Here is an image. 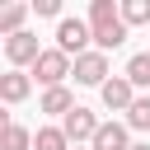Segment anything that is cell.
Here are the masks:
<instances>
[{
    "label": "cell",
    "instance_id": "19",
    "mask_svg": "<svg viewBox=\"0 0 150 150\" xmlns=\"http://www.w3.org/2000/svg\"><path fill=\"white\" fill-rule=\"evenodd\" d=\"M70 150H84V145H70Z\"/></svg>",
    "mask_w": 150,
    "mask_h": 150
},
{
    "label": "cell",
    "instance_id": "3",
    "mask_svg": "<svg viewBox=\"0 0 150 150\" xmlns=\"http://www.w3.org/2000/svg\"><path fill=\"white\" fill-rule=\"evenodd\" d=\"M89 42H94V28H89L84 19H61V23H56V47H61L66 56H84Z\"/></svg>",
    "mask_w": 150,
    "mask_h": 150
},
{
    "label": "cell",
    "instance_id": "8",
    "mask_svg": "<svg viewBox=\"0 0 150 150\" xmlns=\"http://www.w3.org/2000/svg\"><path fill=\"white\" fill-rule=\"evenodd\" d=\"M127 122H103L98 127V136L89 141V150H131V141H127Z\"/></svg>",
    "mask_w": 150,
    "mask_h": 150
},
{
    "label": "cell",
    "instance_id": "4",
    "mask_svg": "<svg viewBox=\"0 0 150 150\" xmlns=\"http://www.w3.org/2000/svg\"><path fill=\"white\" fill-rule=\"evenodd\" d=\"M98 127H103V122H98V117H94L84 103H75V108L61 117V131H66V141H70V145H84V141H94V136H98Z\"/></svg>",
    "mask_w": 150,
    "mask_h": 150
},
{
    "label": "cell",
    "instance_id": "5",
    "mask_svg": "<svg viewBox=\"0 0 150 150\" xmlns=\"http://www.w3.org/2000/svg\"><path fill=\"white\" fill-rule=\"evenodd\" d=\"M38 56H42V47H38V38L33 33H14V38H5V61L19 70V66H38Z\"/></svg>",
    "mask_w": 150,
    "mask_h": 150
},
{
    "label": "cell",
    "instance_id": "17",
    "mask_svg": "<svg viewBox=\"0 0 150 150\" xmlns=\"http://www.w3.org/2000/svg\"><path fill=\"white\" fill-rule=\"evenodd\" d=\"M38 14H61V0H33Z\"/></svg>",
    "mask_w": 150,
    "mask_h": 150
},
{
    "label": "cell",
    "instance_id": "2",
    "mask_svg": "<svg viewBox=\"0 0 150 150\" xmlns=\"http://www.w3.org/2000/svg\"><path fill=\"white\" fill-rule=\"evenodd\" d=\"M33 75H38V84H47V89H61V84H66V75H75V66H70V56H66L61 47H52V52H42V56H38Z\"/></svg>",
    "mask_w": 150,
    "mask_h": 150
},
{
    "label": "cell",
    "instance_id": "14",
    "mask_svg": "<svg viewBox=\"0 0 150 150\" xmlns=\"http://www.w3.org/2000/svg\"><path fill=\"white\" fill-rule=\"evenodd\" d=\"M33 145H38V150H70V141H66V131H61V127H38Z\"/></svg>",
    "mask_w": 150,
    "mask_h": 150
},
{
    "label": "cell",
    "instance_id": "9",
    "mask_svg": "<svg viewBox=\"0 0 150 150\" xmlns=\"http://www.w3.org/2000/svg\"><path fill=\"white\" fill-rule=\"evenodd\" d=\"M28 94H33V75H23V70L0 75V98H5V103H23Z\"/></svg>",
    "mask_w": 150,
    "mask_h": 150
},
{
    "label": "cell",
    "instance_id": "13",
    "mask_svg": "<svg viewBox=\"0 0 150 150\" xmlns=\"http://www.w3.org/2000/svg\"><path fill=\"white\" fill-rule=\"evenodd\" d=\"M122 75H127L136 89H145V84H150V52H136V56L127 61V70H122Z\"/></svg>",
    "mask_w": 150,
    "mask_h": 150
},
{
    "label": "cell",
    "instance_id": "15",
    "mask_svg": "<svg viewBox=\"0 0 150 150\" xmlns=\"http://www.w3.org/2000/svg\"><path fill=\"white\" fill-rule=\"evenodd\" d=\"M127 127H131V131H150V94H141V98L131 103V112H127Z\"/></svg>",
    "mask_w": 150,
    "mask_h": 150
},
{
    "label": "cell",
    "instance_id": "12",
    "mask_svg": "<svg viewBox=\"0 0 150 150\" xmlns=\"http://www.w3.org/2000/svg\"><path fill=\"white\" fill-rule=\"evenodd\" d=\"M33 145V131L19 127V122H5V136H0V150H28Z\"/></svg>",
    "mask_w": 150,
    "mask_h": 150
},
{
    "label": "cell",
    "instance_id": "16",
    "mask_svg": "<svg viewBox=\"0 0 150 150\" xmlns=\"http://www.w3.org/2000/svg\"><path fill=\"white\" fill-rule=\"evenodd\" d=\"M122 19L131 23H150V0H122Z\"/></svg>",
    "mask_w": 150,
    "mask_h": 150
},
{
    "label": "cell",
    "instance_id": "1",
    "mask_svg": "<svg viewBox=\"0 0 150 150\" xmlns=\"http://www.w3.org/2000/svg\"><path fill=\"white\" fill-rule=\"evenodd\" d=\"M89 28H94V52H112L127 42V19H122V5L112 0H94L89 5Z\"/></svg>",
    "mask_w": 150,
    "mask_h": 150
},
{
    "label": "cell",
    "instance_id": "18",
    "mask_svg": "<svg viewBox=\"0 0 150 150\" xmlns=\"http://www.w3.org/2000/svg\"><path fill=\"white\" fill-rule=\"evenodd\" d=\"M131 150H150V141H136V145H131Z\"/></svg>",
    "mask_w": 150,
    "mask_h": 150
},
{
    "label": "cell",
    "instance_id": "6",
    "mask_svg": "<svg viewBox=\"0 0 150 150\" xmlns=\"http://www.w3.org/2000/svg\"><path fill=\"white\" fill-rule=\"evenodd\" d=\"M75 80L103 89V84H108V52H84V56H75Z\"/></svg>",
    "mask_w": 150,
    "mask_h": 150
},
{
    "label": "cell",
    "instance_id": "10",
    "mask_svg": "<svg viewBox=\"0 0 150 150\" xmlns=\"http://www.w3.org/2000/svg\"><path fill=\"white\" fill-rule=\"evenodd\" d=\"M28 9H33V5H19V0H14V5H5V9H0V33H5V38L23 33V19H28Z\"/></svg>",
    "mask_w": 150,
    "mask_h": 150
},
{
    "label": "cell",
    "instance_id": "7",
    "mask_svg": "<svg viewBox=\"0 0 150 150\" xmlns=\"http://www.w3.org/2000/svg\"><path fill=\"white\" fill-rule=\"evenodd\" d=\"M98 94H103V108H112V112H131V103L141 98V94H136V84H131L127 75H112Z\"/></svg>",
    "mask_w": 150,
    "mask_h": 150
},
{
    "label": "cell",
    "instance_id": "11",
    "mask_svg": "<svg viewBox=\"0 0 150 150\" xmlns=\"http://www.w3.org/2000/svg\"><path fill=\"white\" fill-rule=\"evenodd\" d=\"M70 108H75V98H70V89H66V84H61V89H47V94H42V112H52V117H66Z\"/></svg>",
    "mask_w": 150,
    "mask_h": 150
}]
</instances>
